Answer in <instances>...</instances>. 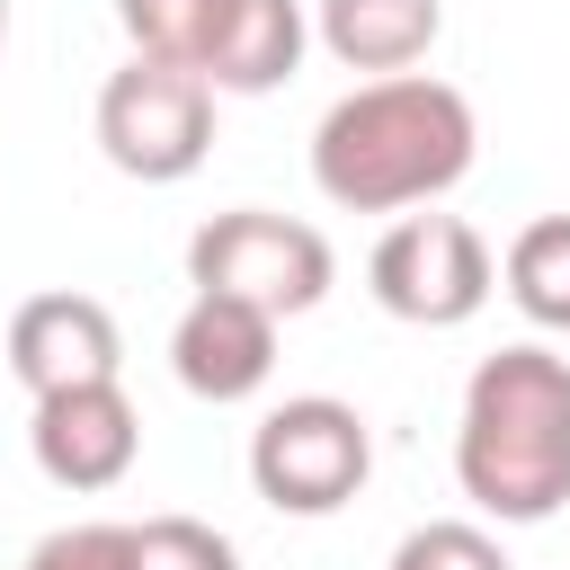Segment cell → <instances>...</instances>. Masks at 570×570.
Masks as SVG:
<instances>
[{
    "instance_id": "7c38bea8",
    "label": "cell",
    "mask_w": 570,
    "mask_h": 570,
    "mask_svg": "<svg viewBox=\"0 0 570 570\" xmlns=\"http://www.w3.org/2000/svg\"><path fill=\"white\" fill-rule=\"evenodd\" d=\"M499 276H508V303H517L534 330H570V214L525 223V232L508 240Z\"/></svg>"
},
{
    "instance_id": "4fadbf2b",
    "label": "cell",
    "mask_w": 570,
    "mask_h": 570,
    "mask_svg": "<svg viewBox=\"0 0 570 570\" xmlns=\"http://www.w3.org/2000/svg\"><path fill=\"white\" fill-rule=\"evenodd\" d=\"M116 18H125V36H134V53H142V62H178V71H196V80H205V62H214V45H223L232 0H116Z\"/></svg>"
},
{
    "instance_id": "30bf717a",
    "label": "cell",
    "mask_w": 570,
    "mask_h": 570,
    "mask_svg": "<svg viewBox=\"0 0 570 570\" xmlns=\"http://www.w3.org/2000/svg\"><path fill=\"white\" fill-rule=\"evenodd\" d=\"M436 36H445V0H321V45L347 71L401 80L410 62H428Z\"/></svg>"
},
{
    "instance_id": "5b68a950",
    "label": "cell",
    "mask_w": 570,
    "mask_h": 570,
    "mask_svg": "<svg viewBox=\"0 0 570 570\" xmlns=\"http://www.w3.org/2000/svg\"><path fill=\"white\" fill-rule=\"evenodd\" d=\"M98 151L125 169V178H142V187H169V178H187L205 151H214V89L196 80V71H178V62H125V71H107V89H98Z\"/></svg>"
},
{
    "instance_id": "8fae6325",
    "label": "cell",
    "mask_w": 570,
    "mask_h": 570,
    "mask_svg": "<svg viewBox=\"0 0 570 570\" xmlns=\"http://www.w3.org/2000/svg\"><path fill=\"white\" fill-rule=\"evenodd\" d=\"M303 36H312V27H303V0H232L223 45H214V62H205V89H223V98H258V89L294 80Z\"/></svg>"
},
{
    "instance_id": "52a82bcc",
    "label": "cell",
    "mask_w": 570,
    "mask_h": 570,
    "mask_svg": "<svg viewBox=\"0 0 570 570\" xmlns=\"http://www.w3.org/2000/svg\"><path fill=\"white\" fill-rule=\"evenodd\" d=\"M116 365H125V338L98 294H27L9 312V374L36 401L80 392V383H116Z\"/></svg>"
},
{
    "instance_id": "277c9868",
    "label": "cell",
    "mask_w": 570,
    "mask_h": 570,
    "mask_svg": "<svg viewBox=\"0 0 570 570\" xmlns=\"http://www.w3.org/2000/svg\"><path fill=\"white\" fill-rule=\"evenodd\" d=\"M374 472V436L347 401L330 392H303V401H276L258 428H249V481L276 517H338Z\"/></svg>"
},
{
    "instance_id": "8992f818",
    "label": "cell",
    "mask_w": 570,
    "mask_h": 570,
    "mask_svg": "<svg viewBox=\"0 0 570 570\" xmlns=\"http://www.w3.org/2000/svg\"><path fill=\"white\" fill-rule=\"evenodd\" d=\"M365 285L392 321L410 330H463L481 303H490V240L463 223V214H401L374 258H365Z\"/></svg>"
},
{
    "instance_id": "9c48e42d",
    "label": "cell",
    "mask_w": 570,
    "mask_h": 570,
    "mask_svg": "<svg viewBox=\"0 0 570 570\" xmlns=\"http://www.w3.org/2000/svg\"><path fill=\"white\" fill-rule=\"evenodd\" d=\"M169 365L196 401H249L276 374V321L232 294H196L169 330Z\"/></svg>"
},
{
    "instance_id": "7a4b0ae2",
    "label": "cell",
    "mask_w": 570,
    "mask_h": 570,
    "mask_svg": "<svg viewBox=\"0 0 570 570\" xmlns=\"http://www.w3.org/2000/svg\"><path fill=\"white\" fill-rule=\"evenodd\" d=\"M454 481L499 525H543L552 508H570V356L499 347L472 365Z\"/></svg>"
},
{
    "instance_id": "ba28073f",
    "label": "cell",
    "mask_w": 570,
    "mask_h": 570,
    "mask_svg": "<svg viewBox=\"0 0 570 570\" xmlns=\"http://www.w3.org/2000/svg\"><path fill=\"white\" fill-rule=\"evenodd\" d=\"M27 445H36V472L53 490H116L142 454V419H134L125 383H80V392L36 401Z\"/></svg>"
},
{
    "instance_id": "e0dca14e",
    "label": "cell",
    "mask_w": 570,
    "mask_h": 570,
    "mask_svg": "<svg viewBox=\"0 0 570 570\" xmlns=\"http://www.w3.org/2000/svg\"><path fill=\"white\" fill-rule=\"evenodd\" d=\"M0 45H9V0H0Z\"/></svg>"
},
{
    "instance_id": "2e32d148",
    "label": "cell",
    "mask_w": 570,
    "mask_h": 570,
    "mask_svg": "<svg viewBox=\"0 0 570 570\" xmlns=\"http://www.w3.org/2000/svg\"><path fill=\"white\" fill-rule=\"evenodd\" d=\"M27 570H134V525H62L27 552Z\"/></svg>"
},
{
    "instance_id": "9a60e30c",
    "label": "cell",
    "mask_w": 570,
    "mask_h": 570,
    "mask_svg": "<svg viewBox=\"0 0 570 570\" xmlns=\"http://www.w3.org/2000/svg\"><path fill=\"white\" fill-rule=\"evenodd\" d=\"M383 570H508V552H499V534H481L463 517H436V525H410Z\"/></svg>"
},
{
    "instance_id": "5bb4252c",
    "label": "cell",
    "mask_w": 570,
    "mask_h": 570,
    "mask_svg": "<svg viewBox=\"0 0 570 570\" xmlns=\"http://www.w3.org/2000/svg\"><path fill=\"white\" fill-rule=\"evenodd\" d=\"M134 570H240V552L205 517H142L134 525Z\"/></svg>"
},
{
    "instance_id": "6da1fadb",
    "label": "cell",
    "mask_w": 570,
    "mask_h": 570,
    "mask_svg": "<svg viewBox=\"0 0 570 570\" xmlns=\"http://www.w3.org/2000/svg\"><path fill=\"white\" fill-rule=\"evenodd\" d=\"M481 151V125H472V98L454 80H428V71H401V80H365L347 89L321 134H312V178L330 205L347 214H401V205H428L445 196Z\"/></svg>"
},
{
    "instance_id": "3957f363",
    "label": "cell",
    "mask_w": 570,
    "mask_h": 570,
    "mask_svg": "<svg viewBox=\"0 0 570 570\" xmlns=\"http://www.w3.org/2000/svg\"><path fill=\"white\" fill-rule=\"evenodd\" d=\"M330 276H338L330 240L312 223H294V214H267V205H232L187 240V285L196 294H232V303H249L267 321L312 312L330 294Z\"/></svg>"
}]
</instances>
